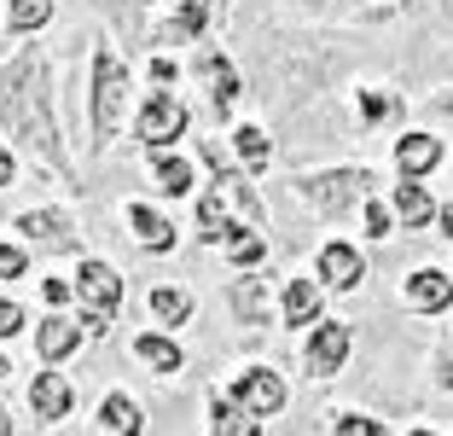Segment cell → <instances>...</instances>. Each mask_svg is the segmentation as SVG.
I'll use <instances>...</instances> for the list:
<instances>
[{
    "label": "cell",
    "mask_w": 453,
    "mask_h": 436,
    "mask_svg": "<svg viewBox=\"0 0 453 436\" xmlns=\"http://www.w3.org/2000/svg\"><path fill=\"white\" fill-rule=\"evenodd\" d=\"M187 134V105L174 99V93H151L146 105H140V140L146 145H169Z\"/></svg>",
    "instance_id": "obj_6"
},
{
    "label": "cell",
    "mask_w": 453,
    "mask_h": 436,
    "mask_svg": "<svg viewBox=\"0 0 453 436\" xmlns=\"http://www.w3.org/2000/svg\"><path fill=\"white\" fill-rule=\"evenodd\" d=\"M41 291H47V303H53V308H65V303H70V285H58V279H47Z\"/></svg>",
    "instance_id": "obj_34"
},
{
    "label": "cell",
    "mask_w": 453,
    "mask_h": 436,
    "mask_svg": "<svg viewBox=\"0 0 453 436\" xmlns=\"http://www.w3.org/2000/svg\"><path fill=\"white\" fill-rule=\"evenodd\" d=\"M226 297H233V315H239L244 326H262V320H267V279L262 274H244Z\"/></svg>",
    "instance_id": "obj_14"
},
{
    "label": "cell",
    "mask_w": 453,
    "mask_h": 436,
    "mask_svg": "<svg viewBox=\"0 0 453 436\" xmlns=\"http://www.w3.org/2000/svg\"><path fill=\"white\" fill-rule=\"evenodd\" d=\"M29 401H35V413H41V419H65L76 396H70V384L58 378V372H41V378L29 384Z\"/></svg>",
    "instance_id": "obj_15"
},
{
    "label": "cell",
    "mask_w": 453,
    "mask_h": 436,
    "mask_svg": "<svg viewBox=\"0 0 453 436\" xmlns=\"http://www.w3.org/2000/svg\"><path fill=\"white\" fill-rule=\"evenodd\" d=\"M308 6H320V12H343V18H384V12H395L401 0H308Z\"/></svg>",
    "instance_id": "obj_25"
},
{
    "label": "cell",
    "mask_w": 453,
    "mask_h": 436,
    "mask_svg": "<svg viewBox=\"0 0 453 436\" xmlns=\"http://www.w3.org/2000/svg\"><path fill=\"white\" fill-rule=\"evenodd\" d=\"M128 222H134V238H140V245H146V251H174V227L163 222L157 210H151V204H128Z\"/></svg>",
    "instance_id": "obj_13"
},
{
    "label": "cell",
    "mask_w": 453,
    "mask_h": 436,
    "mask_svg": "<svg viewBox=\"0 0 453 436\" xmlns=\"http://www.w3.org/2000/svg\"><path fill=\"white\" fill-rule=\"evenodd\" d=\"M76 297H81V320H88V331L105 338L111 320H117V308H122V274L111 262H81Z\"/></svg>",
    "instance_id": "obj_2"
},
{
    "label": "cell",
    "mask_w": 453,
    "mask_h": 436,
    "mask_svg": "<svg viewBox=\"0 0 453 436\" xmlns=\"http://www.w3.org/2000/svg\"><path fill=\"white\" fill-rule=\"evenodd\" d=\"M146 308H151V320H163V326H187L192 320V297L180 285H157L146 297Z\"/></svg>",
    "instance_id": "obj_20"
},
{
    "label": "cell",
    "mask_w": 453,
    "mask_h": 436,
    "mask_svg": "<svg viewBox=\"0 0 453 436\" xmlns=\"http://www.w3.org/2000/svg\"><path fill=\"white\" fill-rule=\"evenodd\" d=\"M12 175H18L12 169V152H0V186H12Z\"/></svg>",
    "instance_id": "obj_36"
},
{
    "label": "cell",
    "mask_w": 453,
    "mask_h": 436,
    "mask_svg": "<svg viewBox=\"0 0 453 436\" xmlns=\"http://www.w3.org/2000/svg\"><path fill=\"white\" fill-rule=\"evenodd\" d=\"M210 413H215V419H210V436H256V419H250V413H244L233 396H221Z\"/></svg>",
    "instance_id": "obj_21"
},
{
    "label": "cell",
    "mask_w": 453,
    "mask_h": 436,
    "mask_svg": "<svg viewBox=\"0 0 453 436\" xmlns=\"http://www.w3.org/2000/svg\"><path fill=\"white\" fill-rule=\"evenodd\" d=\"M0 436H12V413L6 408H0Z\"/></svg>",
    "instance_id": "obj_38"
},
{
    "label": "cell",
    "mask_w": 453,
    "mask_h": 436,
    "mask_svg": "<svg viewBox=\"0 0 453 436\" xmlns=\"http://www.w3.org/2000/svg\"><path fill=\"white\" fill-rule=\"evenodd\" d=\"M210 82H215V111L226 117V111L239 105V70L226 65V58H210Z\"/></svg>",
    "instance_id": "obj_24"
},
{
    "label": "cell",
    "mask_w": 453,
    "mask_h": 436,
    "mask_svg": "<svg viewBox=\"0 0 453 436\" xmlns=\"http://www.w3.org/2000/svg\"><path fill=\"white\" fill-rule=\"evenodd\" d=\"M203 24H210V6H203V0H180V12H174L169 24L157 29V41H169V47H180V41L203 35Z\"/></svg>",
    "instance_id": "obj_16"
},
{
    "label": "cell",
    "mask_w": 453,
    "mask_h": 436,
    "mask_svg": "<svg viewBox=\"0 0 453 436\" xmlns=\"http://www.w3.org/2000/svg\"><path fill=\"white\" fill-rule=\"evenodd\" d=\"M436 222H441V233H448V238H453V204H448V210H441V215H436Z\"/></svg>",
    "instance_id": "obj_37"
},
{
    "label": "cell",
    "mask_w": 453,
    "mask_h": 436,
    "mask_svg": "<svg viewBox=\"0 0 453 436\" xmlns=\"http://www.w3.org/2000/svg\"><path fill=\"white\" fill-rule=\"evenodd\" d=\"M0 122H6L12 134H24L53 169H70L65 140H58V122H53V88H47V58L41 53L18 58L12 76L0 82Z\"/></svg>",
    "instance_id": "obj_1"
},
{
    "label": "cell",
    "mask_w": 453,
    "mask_h": 436,
    "mask_svg": "<svg viewBox=\"0 0 453 436\" xmlns=\"http://www.w3.org/2000/svg\"><path fill=\"white\" fill-rule=\"evenodd\" d=\"M337 436H384V424L378 419H360V413H337Z\"/></svg>",
    "instance_id": "obj_30"
},
{
    "label": "cell",
    "mask_w": 453,
    "mask_h": 436,
    "mask_svg": "<svg viewBox=\"0 0 453 436\" xmlns=\"http://www.w3.org/2000/svg\"><path fill=\"white\" fill-rule=\"evenodd\" d=\"M233 145H239V158H244V169H250V175H262L267 158H273V145H267L262 128H239V134H233Z\"/></svg>",
    "instance_id": "obj_23"
},
{
    "label": "cell",
    "mask_w": 453,
    "mask_h": 436,
    "mask_svg": "<svg viewBox=\"0 0 453 436\" xmlns=\"http://www.w3.org/2000/svg\"><path fill=\"white\" fill-rule=\"evenodd\" d=\"M360 274H366V268H360V251H355V245H326V251H320V279L332 291H355Z\"/></svg>",
    "instance_id": "obj_10"
},
{
    "label": "cell",
    "mask_w": 453,
    "mask_h": 436,
    "mask_svg": "<svg viewBox=\"0 0 453 436\" xmlns=\"http://www.w3.org/2000/svg\"><path fill=\"white\" fill-rule=\"evenodd\" d=\"M436 163H441V140H436V134H401V140H395V169L407 175V181L430 175Z\"/></svg>",
    "instance_id": "obj_8"
},
{
    "label": "cell",
    "mask_w": 453,
    "mask_h": 436,
    "mask_svg": "<svg viewBox=\"0 0 453 436\" xmlns=\"http://www.w3.org/2000/svg\"><path fill=\"white\" fill-rule=\"evenodd\" d=\"M226 256H233L239 268H256V262H262V238H256V233H239V238H226Z\"/></svg>",
    "instance_id": "obj_29"
},
{
    "label": "cell",
    "mask_w": 453,
    "mask_h": 436,
    "mask_svg": "<svg viewBox=\"0 0 453 436\" xmlns=\"http://www.w3.org/2000/svg\"><path fill=\"white\" fill-rule=\"evenodd\" d=\"M413 436H430V431H413Z\"/></svg>",
    "instance_id": "obj_40"
},
{
    "label": "cell",
    "mask_w": 453,
    "mask_h": 436,
    "mask_svg": "<svg viewBox=\"0 0 453 436\" xmlns=\"http://www.w3.org/2000/svg\"><path fill=\"white\" fill-rule=\"evenodd\" d=\"M18 227H24V238H35V245H58V251H76V227H70V215H58V210H29Z\"/></svg>",
    "instance_id": "obj_11"
},
{
    "label": "cell",
    "mask_w": 453,
    "mask_h": 436,
    "mask_svg": "<svg viewBox=\"0 0 453 436\" xmlns=\"http://www.w3.org/2000/svg\"><path fill=\"white\" fill-rule=\"evenodd\" d=\"M233 401H239L250 419H267V413L285 408V378L273 367H244L239 384H233Z\"/></svg>",
    "instance_id": "obj_5"
},
{
    "label": "cell",
    "mask_w": 453,
    "mask_h": 436,
    "mask_svg": "<svg viewBox=\"0 0 453 436\" xmlns=\"http://www.w3.org/2000/svg\"><path fill=\"white\" fill-rule=\"evenodd\" d=\"M76 344H81V331H76V320H65V315H53L47 326H41V338H35L41 361H65Z\"/></svg>",
    "instance_id": "obj_19"
},
{
    "label": "cell",
    "mask_w": 453,
    "mask_h": 436,
    "mask_svg": "<svg viewBox=\"0 0 453 436\" xmlns=\"http://www.w3.org/2000/svg\"><path fill=\"white\" fill-rule=\"evenodd\" d=\"M343 361H349V326L343 320L314 326V338H308V372H314V378H332Z\"/></svg>",
    "instance_id": "obj_7"
},
{
    "label": "cell",
    "mask_w": 453,
    "mask_h": 436,
    "mask_svg": "<svg viewBox=\"0 0 453 436\" xmlns=\"http://www.w3.org/2000/svg\"><path fill=\"white\" fill-rule=\"evenodd\" d=\"M314 320H320V285L291 279L285 285V326H314Z\"/></svg>",
    "instance_id": "obj_17"
},
{
    "label": "cell",
    "mask_w": 453,
    "mask_h": 436,
    "mask_svg": "<svg viewBox=\"0 0 453 436\" xmlns=\"http://www.w3.org/2000/svg\"><path fill=\"white\" fill-rule=\"evenodd\" d=\"M18 326H24V308H18V303H0V338H18Z\"/></svg>",
    "instance_id": "obj_33"
},
{
    "label": "cell",
    "mask_w": 453,
    "mask_h": 436,
    "mask_svg": "<svg viewBox=\"0 0 453 436\" xmlns=\"http://www.w3.org/2000/svg\"><path fill=\"white\" fill-rule=\"evenodd\" d=\"M53 18V0H6V24L12 29H41Z\"/></svg>",
    "instance_id": "obj_26"
},
{
    "label": "cell",
    "mask_w": 453,
    "mask_h": 436,
    "mask_svg": "<svg viewBox=\"0 0 453 436\" xmlns=\"http://www.w3.org/2000/svg\"><path fill=\"white\" fill-rule=\"evenodd\" d=\"M366 186H372L366 169H326V175H303L296 192H303L320 215H343L349 204H366Z\"/></svg>",
    "instance_id": "obj_3"
},
{
    "label": "cell",
    "mask_w": 453,
    "mask_h": 436,
    "mask_svg": "<svg viewBox=\"0 0 453 436\" xmlns=\"http://www.w3.org/2000/svg\"><path fill=\"white\" fill-rule=\"evenodd\" d=\"M360 117H366V122L395 117V99H389V93H378V88H360Z\"/></svg>",
    "instance_id": "obj_28"
},
{
    "label": "cell",
    "mask_w": 453,
    "mask_h": 436,
    "mask_svg": "<svg viewBox=\"0 0 453 436\" xmlns=\"http://www.w3.org/2000/svg\"><path fill=\"white\" fill-rule=\"evenodd\" d=\"M395 210H401V222H407V227H425L430 215H441L436 204L425 199V186H418V181H401L395 186Z\"/></svg>",
    "instance_id": "obj_22"
},
{
    "label": "cell",
    "mask_w": 453,
    "mask_h": 436,
    "mask_svg": "<svg viewBox=\"0 0 453 436\" xmlns=\"http://www.w3.org/2000/svg\"><path fill=\"white\" fill-rule=\"evenodd\" d=\"M448 111H453V99H448Z\"/></svg>",
    "instance_id": "obj_41"
},
{
    "label": "cell",
    "mask_w": 453,
    "mask_h": 436,
    "mask_svg": "<svg viewBox=\"0 0 453 436\" xmlns=\"http://www.w3.org/2000/svg\"><path fill=\"white\" fill-rule=\"evenodd\" d=\"M157 186L163 192H192V163H180V158H157Z\"/></svg>",
    "instance_id": "obj_27"
},
{
    "label": "cell",
    "mask_w": 453,
    "mask_h": 436,
    "mask_svg": "<svg viewBox=\"0 0 453 436\" xmlns=\"http://www.w3.org/2000/svg\"><path fill=\"white\" fill-rule=\"evenodd\" d=\"M134 355L146 361L151 372H180V367H187V361H180V349H174L163 331H140V338H134Z\"/></svg>",
    "instance_id": "obj_18"
},
{
    "label": "cell",
    "mask_w": 453,
    "mask_h": 436,
    "mask_svg": "<svg viewBox=\"0 0 453 436\" xmlns=\"http://www.w3.org/2000/svg\"><path fill=\"white\" fill-rule=\"evenodd\" d=\"M407 303H413L418 315H441V308L453 303V279L436 274V268H418V274H407Z\"/></svg>",
    "instance_id": "obj_9"
},
{
    "label": "cell",
    "mask_w": 453,
    "mask_h": 436,
    "mask_svg": "<svg viewBox=\"0 0 453 436\" xmlns=\"http://www.w3.org/2000/svg\"><path fill=\"white\" fill-rule=\"evenodd\" d=\"M122 99H128V76H122V58L111 53V47H99V53H94V134H99V145L117 134Z\"/></svg>",
    "instance_id": "obj_4"
},
{
    "label": "cell",
    "mask_w": 453,
    "mask_h": 436,
    "mask_svg": "<svg viewBox=\"0 0 453 436\" xmlns=\"http://www.w3.org/2000/svg\"><path fill=\"white\" fill-rule=\"evenodd\" d=\"M6 372H12V361H6V355H0V378H6Z\"/></svg>",
    "instance_id": "obj_39"
},
{
    "label": "cell",
    "mask_w": 453,
    "mask_h": 436,
    "mask_svg": "<svg viewBox=\"0 0 453 436\" xmlns=\"http://www.w3.org/2000/svg\"><path fill=\"white\" fill-rule=\"evenodd\" d=\"M29 268V256L18 251V245H0V279H18Z\"/></svg>",
    "instance_id": "obj_31"
},
{
    "label": "cell",
    "mask_w": 453,
    "mask_h": 436,
    "mask_svg": "<svg viewBox=\"0 0 453 436\" xmlns=\"http://www.w3.org/2000/svg\"><path fill=\"white\" fill-rule=\"evenodd\" d=\"M140 401L134 396H122V390H111L105 401H99V431L105 436H140Z\"/></svg>",
    "instance_id": "obj_12"
},
{
    "label": "cell",
    "mask_w": 453,
    "mask_h": 436,
    "mask_svg": "<svg viewBox=\"0 0 453 436\" xmlns=\"http://www.w3.org/2000/svg\"><path fill=\"white\" fill-rule=\"evenodd\" d=\"M441 384H448V390H453V344L441 349Z\"/></svg>",
    "instance_id": "obj_35"
},
{
    "label": "cell",
    "mask_w": 453,
    "mask_h": 436,
    "mask_svg": "<svg viewBox=\"0 0 453 436\" xmlns=\"http://www.w3.org/2000/svg\"><path fill=\"white\" fill-rule=\"evenodd\" d=\"M366 233H372V238L389 233V210H384V204H372V199H366Z\"/></svg>",
    "instance_id": "obj_32"
}]
</instances>
